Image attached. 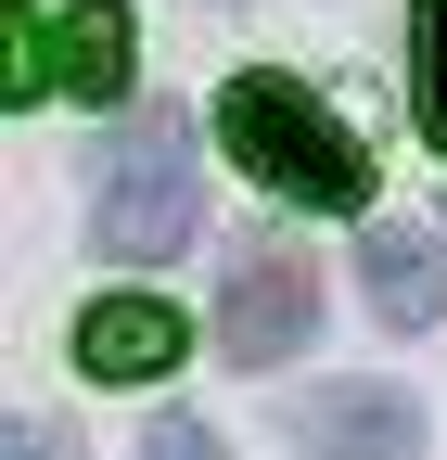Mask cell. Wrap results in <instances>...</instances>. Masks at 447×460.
<instances>
[{
    "label": "cell",
    "mask_w": 447,
    "mask_h": 460,
    "mask_svg": "<svg viewBox=\"0 0 447 460\" xmlns=\"http://www.w3.org/2000/svg\"><path fill=\"white\" fill-rule=\"evenodd\" d=\"M217 141H231V166L256 192H282V205H371V154H358V128L332 115L320 90H294V77H231L217 90Z\"/></svg>",
    "instance_id": "obj_1"
},
{
    "label": "cell",
    "mask_w": 447,
    "mask_h": 460,
    "mask_svg": "<svg viewBox=\"0 0 447 460\" xmlns=\"http://www.w3.org/2000/svg\"><path fill=\"white\" fill-rule=\"evenodd\" d=\"M192 115H141L128 154H116V180H102V256L116 269H153V256H180L192 243V217H205V166H192Z\"/></svg>",
    "instance_id": "obj_2"
},
{
    "label": "cell",
    "mask_w": 447,
    "mask_h": 460,
    "mask_svg": "<svg viewBox=\"0 0 447 460\" xmlns=\"http://www.w3.org/2000/svg\"><path fill=\"white\" fill-rule=\"evenodd\" d=\"M307 332H320L307 243L294 230H243L231 269H217V358L231 371H282V358H307Z\"/></svg>",
    "instance_id": "obj_3"
},
{
    "label": "cell",
    "mask_w": 447,
    "mask_h": 460,
    "mask_svg": "<svg viewBox=\"0 0 447 460\" xmlns=\"http://www.w3.org/2000/svg\"><path fill=\"white\" fill-rule=\"evenodd\" d=\"M282 435L307 460H422V410L397 384H307L282 396Z\"/></svg>",
    "instance_id": "obj_4"
},
{
    "label": "cell",
    "mask_w": 447,
    "mask_h": 460,
    "mask_svg": "<svg viewBox=\"0 0 447 460\" xmlns=\"http://www.w3.org/2000/svg\"><path fill=\"white\" fill-rule=\"evenodd\" d=\"M358 295H371L383 332H434V320H447V243L371 217V230H358Z\"/></svg>",
    "instance_id": "obj_5"
},
{
    "label": "cell",
    "mask_w": 447,
    "mask_h": 460,
    "mask_svg": "<svg viewBox=\"0 0 447 460\" xmlns=\"http://www.w3.org/2000/svg\"><path fill=\"white\" fill-rule=\"evenodd\" d=\"M180 358H192V320L153 307V295H102L77 320V371L90 384H153V371H180Z\"/></svg>",
    "instance_id": "obj_6"
},
{
    "label": "cell",
    "mask_w": 447,
    "mask_h": 460,
    "mask_svg": "<svg viewBox=\"0 0 447 460\" xmlns=\"http://www.w3.org/2000/svg\"><path fill=\"white\" fill-rule=\"evenodd\" d=\"M128 65H141V13H128V0H77L65 26H51V90L128 102Z\"/></svg>",
    "instance_id": "obj_7"
},
{
    "label": "cell",
    "mask_w": 447,
    "mask_h": 460,
    "mask_svg": "<svg viewBox=\"0 0 447 460\" xmlns=\"http://www.w3.org/2000/svg\"><path fill=\"white\" fill-rule=\"evenodd\" d=\"M409 102H422V141L447 154V0H409Z\"/></svg>",
    "instance_id": "obj_8"
},
{
    "label": "cell",
    "mask_w": 447,
    "mask_h": 460,
    "mask_svg": "<svg viewBox=\"0 0 447 460\" xmlns=\"http://www.w3.org/2000/svg\"><path fill=\"white\" fill-rule=\"evenodd\" d=\"M0 90H51V51H39V13H26V0H13V13H0Z\"/></svg>",
    "instance_id": "obj_9"
},
{
    "label": "cell",
    "mask_w": 447,
    "mask_h": 460,
    "mask_svg": "<svg viewBox=\"0 0 447 460\" xmlns=\"http://www.w3.org/2000/svg\"><path fill=\"white\" fill-rule=\"evenodd\" d=\"M141 460H231V447H217V435H205V422H192V410H166V422H153V435H141Z\"/></svg>",
    "instance_id": "obj_10"
},
{
    "label": "cell",
    "mask_w": 447,
    "mask_h": 460,
    "mask_svg": "<svg viewBox=\"0 0 447 460\" xmlns=\"http://www.w3.org/2000/svg\"><path fill=\"white\" fill-rule=\"evenodd\" d=\"M26 460H65V435H51V422H26Z\"/></svg>",
    "instance_id": "obj_11"
}]
</instances>
